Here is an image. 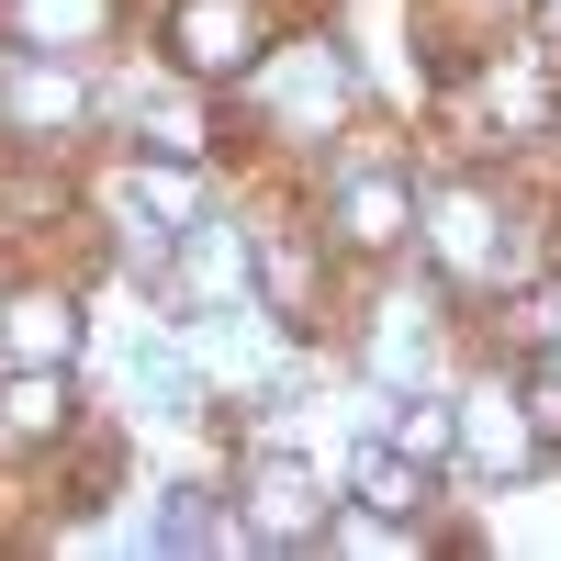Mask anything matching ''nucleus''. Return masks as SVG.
<instances>
[{
  "instance_id": "f257e3e1",
  "label": "nucleus",
  "mask_w": 561,
  "mask_h": 561,
  "mask_svg": "<svg viewBox=\"0 0 561 561\" xmlns=\"http://www.w3.org/2000/svg\"><path fill=\"white\" fill-rule=\"evenodd\" d=\"M259 12L248 0H169V57H180V79H237V68H259Z\"/></svg>"
},
{
  "instance_id": "f03ea898",
  "label": "nucleus",
  "mask_w": 561,
  "mask_h": 561,
  "mask_svg": "<svg viewBox=\"0 0 561 561\" xmlns=\"http://www.w3.org/2000/svg\"><path fill=\"white\" fill-rule=\"evenodd\" d=\"M248 539H314V472L304 460H259L248 472Z\"/></svg>"
},
{
  "instance_id": "7ed1b4c3",
  "label": "nucleus",
  "mask_w": 561,
  "mask_h": 561,
  "mask_svg": "<svg viewBox=\"0 0 561 561\" xmlns=\"http://www.w3.org/2000/svg\"><path fill=\"white\" fill-rule=\"evenodd\" d=\"M460 438H472V472H528L539 415H517L505 393H472V404H460Z\"/></svg>"
},
{
  "instance_id": "20e7f679",
  "label": "nucleus",
  "mask_w": 561,
  "mask_h": 561,
  "mask_svg": "<svg viewBox=\"0 0 561 561\" xmlns=\"http://www.w3.org/2000/svg\"><path fill=\"white\" fill-rule=\"evenodd\" d=\"M0 348H12V359H34V370H68V359H79V304L23 293V304H12V325H0Z\"/></svg>"
},
{
  "instance_id": "39448f33",
  "label": "nucleus",
  "mask_w": 561,
  "mask_h": 561,
  "mask_svg": "<svg viewBox=\"0 0 561 561\" xmlns=\"http://www.w3.org/2000/svg\"><path fill=\"white\" fill-rule=\"evenodd\" d=\"M270 102H293V113H337L348 102V57L337 45H293V57H270Z\"/></svg>"
},
{
  "instance_id": "423d86ee",
  "label": "nucleus",
  "mask_w": 561,
  "mask_h": 561,
  "mask_svg": "<svg viewBox=\"0 0 561 561\" xmlns=\"http://www.w3.org/2000/svg\"><path fill=\"white\" fill-rule=\"evenodd\" d=\"M337 248H393L404 237V180L393 169H370V180H348L337 192V225H325Z\"/></svg>"
},
{
  "instance_id": "0eeeda50",
  "label": "nucleus",
  "mask_w": 561,
  "mask_h": 561,
  "mask_svg": "<svg viewBox=\"0 0 561 561\" xmlns=\"http://www.w3.org/2000/svg\"><path fill=\"white\" fill-rule=\"evenodd\" d=\"M45 438H68V382L23 359V382L0 393V449H45Z\"/></svg>"
},
{
  "instance_id": "6e6552de",
  "label": "nucleus",
  "mask_w": 561,
  "mask_h": 561,
  "mask_svg": "<svg viewBox=\"0 0 561 561\" xmlns=\"http://www.w3.org/2000/svg\"><path fill=\"white\" fill-rule=\"evenodd\" d=\"M0 113H12V124L34 135V147H45V135H68V124H79V79H57V68H12Z\"/></svg>"
},
{
  "instance_id": "1a4fd4ad",
  "label": "nucleus",
  "mask_w": 561,
  "mask_h": 561,
  "mask_svg": "<svg viewBox=\"0 0 561 561\" xmlns=\"http://www.w3.org/2000/svg\"><path fill=\"white\" fill-rule=\"evenodd\" d=\"M348 483H359V505H382V517H415V505H427V472H415L404 438H393V449H359Z\"/></svg>"
},
{
  "instance_id": "9d476101",
  "label": "nucleus",
  "mask_w": 561,
  "mask_h": 561,
  "mask_svg": "<svg viewBox=\"0 0 561 561\" xmlns=\"http://www.w3.org/2000/svg\"><path fill=\"white\" fill-rule=\"evenodd\" d=\"M494 12H505V0H494Z\"/></svg>"
}]
</instances>
